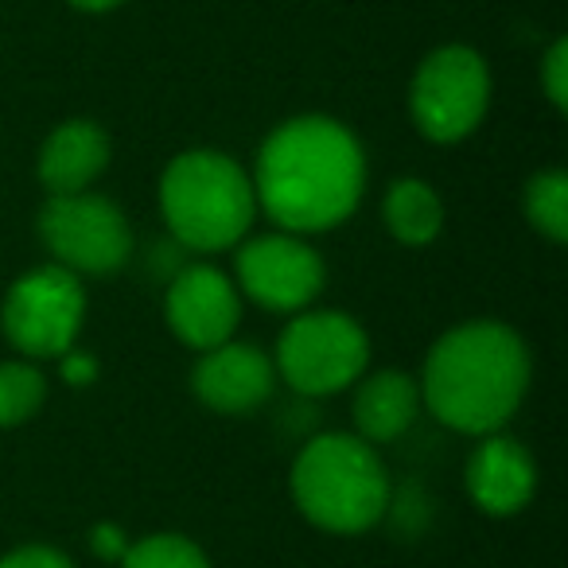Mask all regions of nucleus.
<instances>
[{"mask_svg": "<svg viewBox=\"0 0 568 568\" xmlns=\"http://www.w3.org/2000/svg\"><path fill=\"white\" fill-rule=\"evenodd\" d=\"M521 206L537 234H545L549 242H568V175L560 168L537 172L526 183Z\"/></svg>", "mask_w": 568, "mask_h": 568, "instance_id": "obj_16", "label": "nucleus"}, {"mask_svg": "<svg viewBox=\"0 0 568 568\" xmlns=\"http://www.w3.org/2000/svg\"><path fill=\"white\" fill-rule=\"evenodd\" d=\"M529 347L495 320L459 324L433 343L420 374V405L467 436L503 433L529 389Z\"/></svg>", "mask_w": 568, "mask_h": 568, "instance_id": "obj_2", "label": "nucleus"}, {"mask_svg": "<svg viewBox=\"0 0 568 568\" xmlns=\"http://www.w3.org/2000/svg\"><path fill=\"white\" fill-rule=\"evenodd\" d=\"M121 568H211L206 552L183 534H149L141 541H129Z\"/></svg>", "mask_w": 568, "mask_h": 568, "instance_id": "obj_18", "label": "nucleus"}, {"mask_svg": "<svg viewBox=\"0 0 568 568\" xmlns=\"http://www.w3.org/2000/svg\"><path fill=\"white\" fill-rule=\"evenodd\" d=\"M164 312L175 339L203 355V351L234 339L237 324H242V296L222 268L187 265L168 284Z\"/></svg>", "mask_w": 568, "mask_h": 568, "instance_id": "obj_10", "label": "nucleus"}, {"mask_svg": "<svg viewBox=\"0 0 568 568\" xmlns=\"http://www.w3.org/2000/svg\"><path fill=\"white\" fill-rule=\"evenodd\" d=\"M541 87H545V98L552 102V110L565 113L568 110V40H557L545 51Z\"/></svg>", "mask_w": 568, "mask_h": 568, "instance_id": "obj_19", "label": "nucleus"}, {"mask_svg": "<svg viewBox=\"0 0 568 568\" xmlns=\"http://www.w3.org/2000/svg\"><path fill=\"white\" fill-rule=\"evenodd\" d=\"M90 545H94L98 557L121 560V557H125V549H129V537L121 534L118 526H110V521H105V526H94V529H90Z\"/></svg>", "mask_w": 568, "mask_h": 568, "instance_id": "obj_21", "label": "nucleus"}, {"mask_svg": "<svg viewBox=\"0 0 568 568\" xmlns=\"http://www.w3.org/2000/svg\"><path fill=\"white\" fill-rule=\"evenodd\" d=\"M276 386V366L265 351L250 347V343L226 339L222 347L203 351V358L191 371V389L195 397L214 413L226 417H242L265 405Z\"/></svg>", "mask_w": 568, "mask_h": 568, "instance_id": "obj_11", "label": "nucleus"}, {"mask_svg": "<svg viewBox=\"0 0 568 568\" xmlns=\"http://www.w3.org/2000/svg\"><path fill=\"white\" fill-rule=\"evenodd\" d=\"M87 320V293L79 273L63 265H40L24 273L4 296L0 327L28 358H63Z\"/></svg>", "mask_w": 568, "mask_h": 568, "instance_id": "obj_7", "label": "nucleus"}, {"mask_svg": "<svg viewBox=\"0 0 568 568\" xmlns=\"http://www.w3.org/2000/svg\"><path fill=\"white\" fill-rule=\"evenodd\" d=\"M257 206L284 234H324L366 195V152L343 121L304 113L265 136L253 168Z\"/></svg>", "mask_w": 568, "mask_h": 568, "instance_id": "obj_1", "label": "nucleus"}, {"mask_svg": "<svg viewBox=\"0 0 568 568\" xmlns=\"http://www.w3.org/2000/svg\"><path fill=\"white\" fill-rule=\"evenodd\" d=\"M382 214H386V230L402 245H428V242H436L444 230L440 195H436L433 183L413 180V175L389 183Z\"/></svg>", "mask_w": 568, "mask_h": 568, "instance_id": "obj_15", "label": "nucleus"}, {"mask_svg": "<svg viewBox=\"0 0 568 568\" xmlns=\"http://www.w3.org/2000/svg\"><path fill=\"white\" fill-rule=\"evenodd\" d=\"M63 378L71 386H90L98 378V363L94 355H82V351H67L63 355Z\"/></svg>", "mask_w": 568, "mask_h": 568, "instance_id": "obj_22", "label": "nucleus"}, {"mask_svg": "<svg viewBox=\"0 0 568 568\" xmlns=\"http://www.w3.org/2000/svg\"><path fill=\"white\" fill-rule=\"evenodd\" d=\"M71 4L82 12H113V9H121L125 0H71Z\"/></svg>", "mask_w": 568, "mask_h": 568, "instance_id": "obj_23", "label": "nucleus"}, {"mask_svg": "<svg viewBox=\"0 0 568 568\" xmlns=\"http://www.w3.org/2000/svg\"><path fill=\"white\" fill-rule=\"evenodd\" d=\"M490 105V71L479 51L452 43L436 48L417 67L409 87V113L420 136L433 144H456L483 125Z\"/></svg>", "mask_w": 568, "mask_h": 568, "instance_id": "obj_6", "label": "nucleus"}, {"mask_svg": "<svg viewBox=\"0 0 568 568\" xmlns=\"http://www.w3.org/2000/svg\"><path fill=\"white\" fill-rule=\"evenodd\" d=\"M160 214L187 250H230L250 234L257 214L253 175L219 149H187L160 175Z\"/></svg>", "mask_w": 568, "mask_h": 568, "instance_id": "obj_3", "label": "nucleus"}, {"mask_svg": "<svg viewBox=\"0 0 568 568\" xmlns=\"http://www.w3.org/2000/svg\"><path fill=\"white\" fill-rule=\"evenodd\" d=\"M467 495L483 514L495 518H510V514L526 510L529 498L537 490V464L529 456L526 444L514 436L490 433L479 440V448L467 456Z\"/></svg>", "mask_w": 568, "mask_h": 568, "instance_id": "obj_12", "label": "nucleus"}, {"mask_svg": "<svg viewBox=\"0 0 568 568\" xmlns=\"http://www.w3.org/2000/svg\"><path fill=\"white\" fill-rule=\"evenodd\" d=\"M48 402V378L32 363H0V428L24 425Z\"/></svg>", "mask_w": 568, "mask_h": 568, "instance_id": "obj_17", "label": "nucleus"}, {"mask_svg": "<svg viewBox=\"0 0 568 568\" xmlns=\"http://www.w3.org/2000/svg\"><path fill=\"white\" fill-rule=\"evenodd\" d=\"M237 284L253 304L268 312H308L324 293V257L301 234H261L237 250Z\"/></svg>", "mask_w": 568, "mask_h": 568, "instance_id": "obj_9", "label": "nucleus"}, {"mask_svg": "<svg viewBox=\"0 0 568 568\" xmlns=\"http://www.w3.org/2000/svg\"><path fill=\"white\" fill-rule=\"evenodd\" d=\"M0 568H74L71 557L51 545H24V549H12L0 557Z\"/></svg>", "mask_w": 568, "mask_h": 568, "instance_id": "obj_20", "label": "nucleus"}, {"mask_svg": "<svg viewBox=\"0 0 568 568\" xmlns=\"http://www.w3.org/2000/svg\"><path fill=\"white\" fill-rule=\"evenodd\" d=\"M110 168V136L98 121L71 118L51 129V136L40 149V183L48 195H79L90 191V183Z\"/></svg>", "mask_w": 568, "mask_h": 568, "instance_id": "obj_13", "label": "nucleus"}, {"mask_svg": "<svg viewBox=\"0 0 568 568\" xmlns=\"http://www.w3.org/2000/svg\"><path fill=\"white\" fill-rule=\"evenodd\" d=\"M40 237L55 265L71 273L105 276L133 257V230L121 206L94 191L48 195L40 211Z\"/></svg>", "mask_w": 568, "mask_h": 568, "instance_id": "obj_8", "label": "nucleus"}, {"mask_svg": "<svg viewBox=\"0 0 568 568\" xmlns=\"http://www.w3.org/2000/svg\"><path fill=\"white\" fill-rule=\"evenodd\" d=\"M276 378L304 397H327L358 382L371 366L363 324L343 312H301L276 339Z\"/></svg>", "mask_w": 568, "mask_h": 568, "instance_id": "obj_5", "label": "nucleus"}, {"mask_svg": "<svg viewBox=\"0 0 568 568\" xmlns=\"http://www.w3.org/2000/svg\"><path fill=\"white\" fill-rule=\"evenodd\" d=\"M293 498L327 534H366L386 518L394 490L374 444L351 433H324L293 464Z\"/></svg>", "mask_w": 568, "mask_h": 568, "instance_id": "obj_4", "label": "nucleus"}, {"mask_svg": "<svg viewBox=\"0 0 568 568\" xmlns=\"http://www.w3.org/2000/svg\"><path fill=\"white\" fill-rule=\"evenodd\" d=\"M420 386L405 371H374L355 394V425L366 444H389L413 428Z\"/></svg>", "mask_w": 568, "mask_h": 568, "instance_id": "obj_14", "label": "nucleus"}]
</instances>
